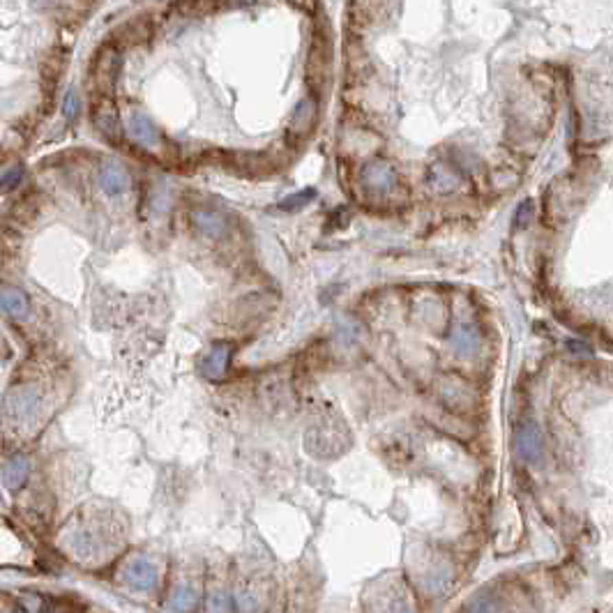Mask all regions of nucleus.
I'll return each instance as SVG.
<instances>
[{
    "mask_svg": "<svg viewBox=\"0 0 613 613\" xmlns=\"http://www.w3.org/2000/svg\"><path fill=\"white\" fill-rule=\"evenodd\" d=\"M107 533H102L95 524L90 526H78V528L69 535V549L76 558L88 560L95 558L104 546H107Z\"/></svg>",
    "mask_w": 613,
    "mask_h": 613,
    "instance_id": "nucleus-1",
    "label": "nucleus"
},
{
    "mask_svg": "<svg viewBox=\"0 0 613 613\" xmlns=\"http://www.w3.org/2000/svg\"><path fill=\"white\" fill-rule=\"evenodd\" d=\"M362 182L367 189H372L376 194H387L397 187V171L392 164L383 160H374L362 169Z\"/></svg>",
    "mask_w": 613,
    "mask_h": 613,
    "instance_id": "nucleus-2",
    "label": "nucleus"
},
{
    "mask_svg": "<svg viewBox=\"0 0 613 613\" xmlns=\"http://www.w3.org/2000/svg\"><path fill=\"white\" fill-rule=\"evenodd\" d=\"M122 581L127 583L131 590H141V592L155 590L157 568L146 558H134V560H129V563L125 565Z\"/></svg>",
    "mask_w": 613,
    "mask_h": 613,
    "instance_id": "nucleus-3",
    "label": "nucleus"
},
{
    "mask_svg": "<svg viewBox=\"0 0 613 613\" xmlns=\"http://www.w3.org/2000/svg\"><path fill=\"white\" fill-rule=\"evenodd\" d=\"M514 445H517V454L526 464H537L542 459V433L533 422H526L524 427H519Z\"/></svg>",
    "mask_w": 613,
    "mask_h": 613,
    "instance_id": "nucleus-4",
    "label": "nucleus"
},
{
    "mask_svg": "<svg viewBox=\"0 0 613 613\" xmlns=\"http://www.w3.org/2000/svg\"><path fill=\"white\" fill-rule=\"evenodd\" d=\"M5 411H8V418L17 422H25L35 418V413L39 411V399L32 392L10 394V397L5 399Z\"/></svg>",
    "mask_w": 613,
    "mask_h": 613,
    "instance_id": "nucleus-5",
    "label": "nucleus"
},
{
    "mask_svg": "<svg viewBox=\"0 0 613 613\" xmlns=\"http://www.w3.org/2000/svg\"><path fill=\"white\" fill-rule=\"evenodd\" d=\"M127 129H129V136L134 138L136 143L146 146V148H155L157 143H160V131H157L155 122L150 120L148 116L138 114V111H136V114H131V116H129Z\"/></svg>",
    "mask_w": 613,
    "mask_h": 613,
    "instance_id": "nucleus-6",
    "label": "nucleus"
},
{
    "mask_svg": "<svg viewBox=\"0 0 613 613\" xmlns=\"http://www.w3.org/2000/svg\"><path fill=\"white\" fill-rule=\"evenodd\" d=\"M28 477H30V464H28V459H25L23 454H14V457H10L8 461H5L3 484L8 486L10 491L21 489V486L28 482Z\"/></svg>",
    "mask_w": 613,
    "mask_h": 613,
    "instance_id": "nucleus-7",
    "label": "nucleus"
},
{
    "mask_svg": "<svg viewBox=\"0 0 613 613\" xmlns=\"http://www.w3.org/2000/svg\"><path fill=\"white\" fill-rule=\"evenodd\" d=\"M129 182H131L129 180V173L120 166V164H116V162L104 164L102 171H100V184H102V189L107 194H111V196H118V194L127 192Z\"/></svg>",
    "mask_w": 613,
    "mask_h": 613,
    "instance_id": "nucleus-8",
    "label": "nucleus"
},
{
    "mask_svg": "<svg viewBox=\"0 0 613 613\" xmlns=\"http://www.w3.org/2000/svg\"><path fill=\"white\" fill-rule=\"evenodd\" d=\"M192 224L206 238H222L226 233V219L219 213H213V210H194Z\"/></svg>",
    "mask_w": 613,
    "mask_h": 613,
    "instance_id": "nucleus-9",
    "label": "nucleus"
},
{
    "mask_svg": "<svg viewBox=\"0 0 613 613\" xmlns=\"http://www.w3.org/2000/svg\"><path fill=\"white\" fill-rule=\"evenodd\" d=\"M228 358H230V346L228 344H215L201 360L203 376H208V378H219V376H224V372H226V365H228Z\"/></svg>",
    "mask_w": 613,
    "mask_h": 613,
    "instance_id": "nucleus-10",
    "label": "nucleus"
},
{
    "mask_svg": "<svg viewBox=\"0 0 613 613\" xmlns=\"http://www.w3.org/2000/svg\"><path fill=\"white\" fill-rule=\"evenodd\" d=\"M427 182H429V187L433 189V192L438 194H450L454 192V189L459 187V175L454 173V171L447 166V164H433V166L429 169V175H427Z\"/></svg>",
    "mask_w": 613,
    "mask_h": 613,
    "instance_id": "nucleus-11",
    "label": "nucleus"
},
{
    "mask_svg": "<svg viewBox=\"0 0 613 613\" xmlns=\"http://www.w3.org/2000/svg\"><path fill=\"white\" fill-rule=\"evenodd\" d=\"M0 305H3V312L8 316H14V319H23L30 312V302L28 298L14 286H3V293H0Z\"/></svg>",
    "mask_w": 613,
    "mask_h": 613,
    "instance_id": "nucleus-12",
    "label": "nucleus"
},
{
    "mask_svg": "<svg viewBox=\"0 0 613 613\" xmlns=\"http://www.w3.org/2000/svg\"><path fill=\"white\" fill-rule=\"evenodd\" d=\"M97 83L104 85V88H114L118 74H120V56L116 51H107V54L100 56L97 61Z\"/></svg>",
    "mask_w": 613,
    "mask_h": 613,
    "instance_id": "nucleus-13",
    "label": "nucleus"
},
{
    "mask_svg": "<svg viewBox=\"0 0 613 613\" xmlns=\"http://www.w3.org/2000/svg\"><path fill=\"white\" fill-rule=\"evenodd\" d=\"M196 602H199V590L194 588L192 583H182L171 592L166 609L171 611H192L196 609Z\"/></svg>",
    "mask_w": 613,
    "mask_h": 613,
    "instance_id": "nucleus-14",
    "label": "nucleus"
},
{
    "mask_svg": "<svg viewBox=\"0 0 613 613\" xmlns=\"http://www.w3.org/2000/svg\"><path fill=\"white\" fill-rule=\"evenodd\" d=\"M95 122L104 134L109 138H120V118H118V111L114 104H102L100 109L95 111Z\"/></svg>",
    "mask_w": 613,
    "mask_h": 613,
    "instance_id": "nucleus-15",
    "label": "nucleus"
},
{
    "mask_svg": "<svg viewBox=\"0 0 613 613\" xmlns=\"http://www.w3.org/2000/svg\"><path fill=\"white\" fill-rule=\"evenodd\" d=\"M452 348L459 355H475L480 348V334L475 327H457L452 334Z\"/></svg>",
    "mask_w": 613,
    "mask_h": 613,
    "instance_id": "nucleus-16",
    "label": "nucleus"
},
{
    "mask_svg": "<svg viewBox=\"0 0 613 613\" xmlns=\"http://www.w3.org/2000/svg\"><path fill=\"white\" fill-rule=\"evenodd\" d=\"M314 125V104L309 100H302L298 107H295L293 111V120H291V127L295 131H307L309 127Z\"/></svg>",
    "mask_w": 613,
    "mask_h": 613,
    "instance_id": "nucleus-17",
    "label": "nucleus"
},
{
    "mask_svg": "<svg viewBox=\"0 0 613 613\" xmlns=\"http://www.w3.org/2000/svg\"><path fill=\"white\" fill-rule=\"evenodd\" d=\"M23 180V166H12L3 173V178H0V189L3 192H12V189H17L19 184H21Z\"/></svg>",
    "mask_w": 613,
    "mask_h": 613,
    "instance_id": "nucleus-18",
    "label": "nucleus"
},
{
    "mask_svg": "<svg viewBox=\"0 0 613 613\" xmlns=\"http://www.w3.org/2000/svg\"><path fill=\"white\" fill-rule=\"evenodd\" d=\"M312 199H316V189H302L300 194H293V196H288V199L281 201L279 208H284V210H298L302 206H307V203L312 201Z\"/></svg>",
    "mask_w": 613,
    "mask_h": 613,
    "instance_id": "nucleus-19",
    "label": "nucleus"
},
{
    "mask_svg": "<svg viewBox=\"0 0 613 613\" xmlns=\"http://www.w3.org/2000/svg\"><path fill=\"white\" fill-rule=\"evenodd\" d=\"M78 111H81V100H78V92L72 88L67 92V97H65V104H63V114H65V118H67V122L76 120Z\"/></svg>",
    "mask_w": 613,
    "mask_h": 613,
    "instance_id": "nucleus-20",
    "label": "nucleus"
},
{
    "mask_svg": "<svg viewBox=\"0 0 613 613\" xmlns=\"http://www.w3.org/2000/svg\"><path fill=\"white\" fill-rule=\"evenodd\" d=\"M533 217V201H524L521 206L517 208V215H514V228H526Z\"/></svg>",
    "mask_w": 613,
    "mask_h": 613,
    "instance_id": "nucleus-21",
    "label": "nucleus"
},
{
    "mask_svg": "<svg viewBox=\"0 0 613 613\" xmlns=\"http://www.w3.org/2000/svg\"><path fill=\"white\" fill-rule=\"evenodd\" d=\"M565 348H568L572 355H577V358H592V355H595V351H592V348L581 339H568Z\"/></svg>",
    "mask_w": 613,
    "mask_h": 613,
    "instance_id": "nucleus-22",
    "label": "nucleus"
}]
</instances>
